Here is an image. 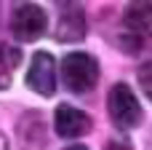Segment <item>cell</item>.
Returning a JSON list of instances; mask_svg holds the SVG:
<instances>
[{
	"mask_svg": "<svg viewBox=\"0 0 152 150\" xmlns=\"http://www.w3.org/2000/svg\"><path fill=\"white\" fill-rule=\"evenodd\" d=\"M61 78L72 94H88L99 83V62L86 51H72L61 59Z\"/></svg>",
	"mask_w": 152,
	"mask_h": 150,
	"instance_id": "6da1fadb",
	"label": "cell"
},
{
	"mask_svg": "<svg viewBox=\"0 0 152 150\" xmlns=\"http://www.w3.org/2000/svg\"><path fill=\"white\" fill-rule=\"evenodd\" d=\"M107 110H110V118L118 129H134L142 123V105L136 99V94L131 91L128 83H115L110 89V97H107Z\"/></svg>",
	"mask_w": 152,
	"mask_h": 150,
	"instance_id": "7a4b0ae2",
	"label": "cell"
},
{
	"mask_svg": "<svg viewBox=\"0 0 152 150\" xmlns=\"http://www.w3.org/2000/svg\"><path fill=\"white\" fill-rule=\"evenodd\" d=\"M45 30H48V16H45V11L37 3H21V5H16V11L11 16V32H13L16 40L32 43Z\"/></svg>",
	"mask_w": 152,
	"mask_h": 150,
	"instance_id": "3957f363",
	"label": "cell"
},
{
	"mask_svg": "<svg viewBox=\"0 0 152 150\" xmlns=\"http://www.w3.org/2000/svg\"><path fill=\"white\" fill-rule=\"evenodd\" d=\"M27 86L40 97H51L56 91V62L48 51H35L27 70Z\"/></svg>",
	"mask_w": 152,
	"mask_h": 150,
	"instance_id": "277c9868",
	"label": "cell"
},
{
	"mask_svg": "<svg viewBox=\"0 0 152 150\" xmlns=\"http://www.w3.org/2000/svg\"><path fill=\"white\" fill-rule=\"evenodd\" d=\"M53 129L59 137L75 140V137H83L86 132H91V118L72 105H59L53 113Z\"/></svg>",
	"mask_w": 152,
	"mask_h": 150,
	"instance_id": "5b68a950",
	"label": "cell"
},
{
	"mask_svg": "<svg viewBox=\"0 0 152 150\" xmlns=\"http://www.w3.org/2000/svg\"><path fill=\"white\" fill-rule=\"evenodd\" d=\"M86 38V11L83 5L72 3V5H64L61 16H59V24H56V40L59 43H77Z\"/></svg>",
	"mask_w": 152,
	"mask_h": 150,
	"instance_id": "8992f818",
	"label": "cell"
},
{
	"mask_svg": "<svg viewBox=\"0 0 152 150\" xmlns=\"http://www.w3.org/2000/svg\"><path fill=\"white\" fill-rule=\"evenodd\" d=\"M123 24L131 35L152 38V3H128L123 13Z\"/></svg>",
	"mask_w": 152,
	"mask_h": 150,
	"instance_id": "52a82bcc",
	"label": "cell"
},
{
	"mask_svg": "<svg viewBox=\"0 0 152 150\" xmlns=\"http://www.w3.org/2000/svg\"><path fill=\"white\" fill-rule=\"evenodd\" d=\"M19 62H21V51L3 43V46H0V70H3V72H11L13 67H19Z\"/></svg>",
	"mask_w": 152,
	"mask_h": 150,
	"instance_id": "ba28073f",
	"label": "cell"
},
{
	"mask_svg": "<svg viewBox=\"0 0 152 150\" xmlns=\"http://www.w3.org/2000/svg\"><path fill=\"white\" fill-rule=\"evenodd\" d=\"M139 86L144 89V94L152 99V62H150V64H144V67L139 70Z\"/></svg>",
	"mask_w": 152,
	"mask_h": 150,
	"instance_id": "9c48e42d",
	"label": "cell"
},
{
	"mask_svg": "<svg viewBox=\"0 0 152 150\" xmlns=\"http://www.w3.org/2000/svg\"><path fill=\"white\" fill-rule=\"evenodd\" d=\"M104 150H134V145H131L126 137H112V140L104 145Z\"/></svg>",
	"mask_w": 152,
	"mask_h": 150,
	"instance_id": "30bf717a",
	"label": "cell"
},
{
	"mask_svg": "<svg viewBox=\"0 0 152 150\" xmlns=\"http://www.w3.org/2000/svg\"><path fill=\"white\" fill-rule=\"evenodd\" d=\"M64 150H88L86 145H69V148H64Z\"/></svg>",
	"mask_w": 152,
	"mask_h": 150,
	"instance_id": "8fae6325",
	"label": "cell"
},
{
	"mask_svg": "<svg viewBox=\"0 0 152 150\" xmlns=\"http://www.w3.org/2000/svg\"><path fill=\"white\" fill-rule=\"evenodd\" d=\"M0 150H8V142H5L3 137H0Z\"/></svg>",
	"mask_w": 152,
	"mask_h": 150,
	"instance_id": "7c38bea8",
	"label": "cell"
}]
</instances>
